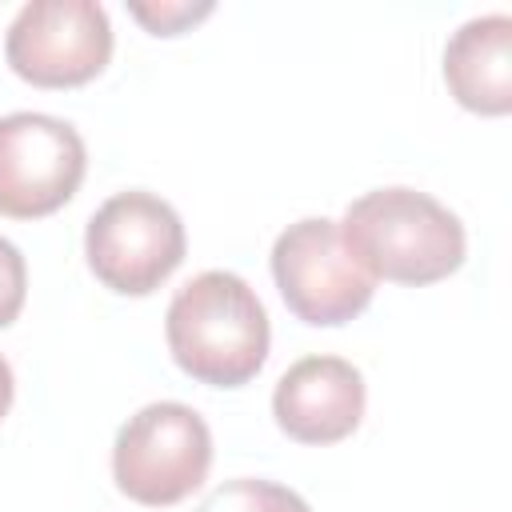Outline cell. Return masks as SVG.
<instances>
[{"label": "cell", "instance_id": "cell-1", "mask_svg": "<svg viewBox=\"0 0 512 512\" xmlns=\"http://www.w3.org/2000/svg\"><path fill=\"white\" fill-rule=\"evenodd\" d=\"M164 336L176 368L208 388L248 384L272 344L268 312L256 288L224 268L192 276L168 304Z\"/></svg>", "mask_w": 512, "mask_h": 512}, {"label": "cell", "instance_id": "cell-2", "mask_svg": "<svg viewBox=\"0 0 512 512\" xmlns=\"http://www.w3.org/2000/svg\"><path fill=\"white\" fill-rule=\"evenodd\" d=\"M340 240L372 280L408 288L448 280L468 252L460 216L404 184L372 188L352 200L340 220Z\"/></svg>", "mask_w": 512, "mask_h": 512}, {"label": "cell", "instance_id": "cell-3", "mask_svg": "<svg viewBox=\"0 0 512 512\" xmlns=\"http://www.w3.org/2000/svg\"><path fill=\"white\" fill-rule=\"evenodd\" d=\"M188 252L180 212L144 188L108 196L84 228V256L92 276L116 296L156 292Z\"/></svg>", "mask_w": 512, "mask_h": 512}, {"label": "cell", "instance_id": "cell-4", "mask_svg": "<svg viewBox=\"0 0 512 512\" xmlns=\"http://www.w3.org/2000/svg\"><path fill=\"white\" fill-rule=\"evenodd\" d=\"M212 468V432L192 404L156 400L128 416L112 444L116 488L144 504L168 508L192 496Z\"/></svg>", "mask_w": 512, "mask_h": 512}, {"label": "cell", "instance_id": "cell-5", "mask_svg": "<svg viewBox=\"0 0 512 512\" xmlns=\"http://www.w3.org/2000/svg\"><path fill=\"white\" fill-rule=\"evenodd\" d=\"M272 280L288 312L312 328H340L356 320L376 292V280L352 260L340 240V224L328 216H304L276 236Z\"/></svg>", "mask_w": 512, "mask_h": 512}, {"label": "cell", "instance_id": "cell-6", "mask_svg": "<svg viewBox=\"0 0 512 512\" xmlns=\"http://www.w3.org/2000/svg\"><path fill=\"white\" fill-rule=\"evenodd\" d=\"M4 60L32 88H80L112 60V20L96 0H28L8 24Z\"/></svg>", "mask_w": 512, "mask_h": 512}, {"label": "cell", "instance_id": "cell-7", "mask_svg": "<svg viewBox=\"0 0 512 512\" xmlns=\"http://www.w3.org/2000/svg\"><path fill=\"white\" fill-rule=\"evenodd\" d=\"M84 136L48 112L0 116V216L40 220L60 212L84 184Z\"/></svg>", "mask_w": 512, "mask_h": 512}, {"label": "cell", "instance_id": "cell-8", "mask_svg": "<svg viewBox=\"0 0 512 512\" xmlns=\"http://www.w3.org/2000/svg\"><path fill=\"white\" fill-rule=\"evenodd\" d=\"M364 376L344 356H304L296 360L272 392L276 428L296 444H336L352 436L364 420Z\"/></svg>", "mask_w": 512, "mask_h": 512}, {"label": "cell", "instance_id": "cell-9", "mask_svg": "<svg viewBox=\"0 0 512 512\" xmlns=\"http://www.w3.org/2000/svg\"><path fill=\"white\" fill-rule=\"evenodd\" d=\"M444 84L476 116L512 112V20L504 12L476 16L452 32L444 44Z\"/></svg>", "mask_w": 512, "mask_h": 512}, {"label": "cell", "instance_id": "cell-10", "mask_svg": "<svg viewBox=\"0 0 512 512\" xmlns=\"http://www.w3.org/2000/svg\"><path fill=\"white\" fill-rule=\"evenodd\" d=\"M200 512H312L308 500L276 480H260V476H236L224 480L204 504Z\"/></svg>", "mask_w": 512, "mask_h": 512}, {"label": "cell", "instance_id": "cell-11", "mask_svg": "<svg viewBox=\"0 0 512 512\" xmlns=\"http://www.w3.org/2000/svg\"><path fill=\"white\" fill-rule=\"evenodd\" d=\"M128 12L152 32V36H180L204 16H212V4H188V0H160V4H128Z\"/></svg>", "mask_w": 512, "mask_h": 512}, {"label": "cell", "instance_id": "cell-12", "mask_svg": "<svg viewBox=\"0 0 512 512\" xmlns=\"http://www.w3.org/2000/svg\"><path fill=\"white\" fill-rule=\"evenodd\" d=\"M28 296V264L12 240L0 236V328H8Z\"/></svg>", "mask_w": 512, "mask_h": 512}, {"label": "cell", "instance_id": "cell-13", "mask_svg": "<svg viewBox=\"0 0 512 512\" xmlns=\"http://www.w3.org/2000/svg\"><path fill=\"white\" fill-rule=\"evenodd\" d=\"M12 396H16V376H12V364L0 356V420H4L8 408H12Z\"/></svg>", "mask_w": 512, "mask_h": 512}]
</instances>
